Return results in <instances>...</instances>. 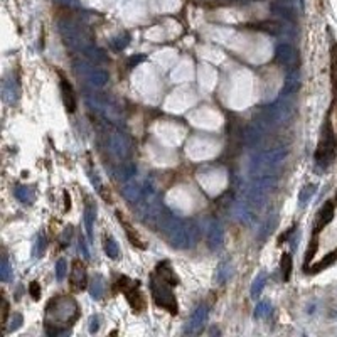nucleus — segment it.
Masks as SVG:
<instances>
[{
  "label": "nucleus",
  "mask_w": 337,
  "mask_h": 337,
  "mask_svg": "<svg viewBox=\"0 0 337 337\" xmlns=\"http://www.w3.org/2000/svg\"><path fill=\"white\" fill-rule=\"evenodd\" d=\"M65 209H66V211H67V209H69L71 207V199H69V194H67V193H65Z\"/></svg>",
  "instance_id": "obj_40"
},
{
  "label": "nucleus",
  "mask_w": 337,
  "mask_h": 337,
  "mask_svg": "<svg viewBox=\"0 0 337 337\" xmlns=\"http://www.w3.org/2000/svg\"><path fill=\"white\" fill-rule=\"evenodd\" d=\"M298 88H300V74H298V71L288 72L287 78H285L283 89H281L280 96H293V95H297Z\"/></svg>",
  "instance_id": "obj_13"
},
{
  "label": "nucleus",
  "mask_w": 337,
  "mask_h": 337,
  "mask_svg": "<svg viewBox=\"0 0 337 337\" xmlns=\"http://www.w3.org/2000/svg\"><path fill=\"white\" fill-rule=\"evenodd\" d=\"M336 153H337L336 132L331 122V115H327L322 127L321 140H319V145H317V152H315V160H317V164L327 167V165L332 164V160L336 159Z\"/></svg>",
  "instance_id": "obj_4"
},
{
  "label": "nucleus",
  "mask_w": 337,
  "mask_h": 337,
  "mask_svg": "<svg viewBox=\"0 0 337 337\" xmlns=\"http://www.w3.org/2000/svg\"><path fill=\"white\" fill-rule=\"evenodd\" d=\"M120 174H122L120 177L123 179V181H129V179H132L136 174V167H135L134 164H129V162H127V164L122 165Z\"/></svg>",
  "instance_id": "obj_31"
},
{
  "label": "nucleus",
  "mask_w": 337,
  "mask_h": 337,
  "mask_svg": "<svg viewBox=\"0 0 337 337\" xmlns=\"http://www.w3.org/2000/svg\"><path fill=\"white\" fill-rule=\"evenodd\" d=\"M280 268H281V276H283V281H288L290 276H292V270H293V262L290 253H283L280 260Z\"/></svg>",
  "instance_id": "obj_23"
},
{
  "label": "nucleus",
  "mask_w": 337,
  "mask_h": 337,
  "mask_svg": "<svg viewBox=\"0 0 337 337\" xmlns=\"http://www.w3.org/2000/svg\"><path fill=\"white\" fill-rule=\"evenodd\" d=\"M275 224H276V217H273L271 223H270V219H268L267 223L262 226V233H260V238H262V240H263V238H267V234H270L273 231Z\"/></svg>",
  "instance_id": "obj_33"
},
{
  "label": "nucleus",
  "mask_w": 337,
  "mask_h": 337,
  "mask_svg": "<svg viewBox=\"0 0 337 337\" xmlns=\"http://www.w3.org/2000/svg\"><path fill=\"white\" fill-rule=\"evenodd\" d=\"M100 329V317L98 315H93L91 319H89V334H95Z\"/></svg>",
  "instance_id": "obj_36"
},
{
  "label": "nucleus",
  "mask_w": 337,
  "mask_h": 337,
  "mask_svg": "<svg viewBox=\"0 0 337 337\" xmlns=\"http://www.w3.org/2000/svg\"><path fill=\"white\" fill-rule=\"evenodd\" d=\"M66 273H67V263H66V260L65 258H59L58 263H56V280L58 281H63V280H65V276H66Z\"/></svg>",
  "instance_id": "obj_30"
},
{
  "label": "nucleus",
  "mask_w": 337,
  "mask_h": 337,
  "mask_svg": "<svg viewBox=\"0 0 337 337\" xmlns=\"http://www.w3.org/2000/svg\"><path fill=\"white\" fill-rule=\"evenodd\" d=\"M2 93H3L5 101H8V103H14V101H17V98H19V84H17V81L3 79Z\"/></svg>",
  "instance_id": "obj_16"
},
{
  "label": "nucleus",
  "mask_w": 337,
  "mask_h": 337,
  "mask_svg": "<svg viewBox=\"0 0 337 337\" xmlns=\"http://www.w3.org/2000/svg\"><path fill=\"white\" fill-rule=\"evenodd\" d=\"M69 281H71V285H72V287H74V288H78V290L86 288V283H88L86 268H84V265L79 262V260H76V262H72V267H71V275H69Z\"/></svg>",
  "instance_id": "obj_11"
},
{
  "label": "nucleus",
  "mask_w": 337,
  "mask_h": 337,
  "mask_svg": "<svg viewBox=\"0 0 337 337\" xmlns=\"http://www.w3.org/2000/svg\"><path fill=\"white\" fill-rule=\"evenodd\" d=\"M332 219H334V202L327 201L321 209H319L317 216H315V221H314V236H317V234L321 233L322 229L326 228V226L329 224Z\"/></svg>",
  "instance_id": "obj_9"
},
{
  "label": "nucleus",
  "mask_w": 337,
  "mask_h": 337,
  "mask_svg": "<svg viewBox=\"0 0 337 337\" xmlns=\"http://www.w3.org/2000/svg\"><path fill=\"white\" fill-rule=\"evenodd\" d=\"M103 292H105V283H103V278H101L100 275L95 276L91 281V287H89V293H91V297L95 298V300H100L101 297H103Z\"/></svg>",
  "instance_id": "obj_26"
},
{
  "label": "nucleus",
  "mask_w": 337,
  "mask_h": 337,
  "mask_svg": "<svg viewBox=\"0 0 337 337\" xmlns=\"http://www.w3.org/2000/svg\"><path fill=\"white\" fill-rule=\"evenodd\" d=\"M103 246H105V253L108 255V258L117 260L118 257H120V246H118V243H117V240H115V238L106 236Z\"/></svg>",
  "instance_id": "obj_25"
},
{
  "label": "nucleus",
  "mask_w": 337,
  "mask_h": 337,
  "mask_svg": "<svg viewBox=\"0 0 337 337\" xmlns=\"http://www.w3.org/2000/svg\"><path fill=\"white\" fill-rule=\"evenodd\" d=\"M207 315H209V310H207V305H198L196 307V310L191 315L189 322H187V327H186V334H199L204 326L207 324Z\"/></svg>",
  "instance_id": "obj_7"
},
{
  "label": "nucleus",
  "mask_w": 337,
  "mask_h": 337,
  "mask_svg": "<svg viewBox=\"0 0 337 337\" xmlns=\"http://www.w3.org/2000/svg\"><path fill=\"white\" fill-rule=\"evenodd\" d=\"M95 214H96V206H93L91 202H86L84 206V228H86V234L89 241L93 240V223H95Z\"/></svg>",
  "instance_id": "obj_18"
},
{
  "label": "nucleus",
  "mask_w": 337,
  "mask_h": 337,
  "mask_svg": "<svg viewBox=\"0 0 337 337\" xmlns=\"http://www.w3.org/2000/svg\"><path fill=\"white\" fill-rule=\"evenodd\" d=\"M265 285H267V273L262 271V273H258V275L255 276L253 283H251V288H250L251 297L258 298L260 295H262V292H263V288H265Z\"/></svg>",
  "instance_id": "obj_22"
},
{
  "label": "nucleus",
  "mask_w": 337,
  "mask_h": 337,
  "mask_svg": "<svg viewBox=\"0 0 337 337\" xmlns=\"http://www.w3.org/2000/svg\"><path fill=\"white\" fill-rule=\"evenodd\" d=\"M7 317H8V302L5 298H2V326L7 324Z\"/></svg>",
  "instance_id": "obj_37"
},
{
  "label": "nucleus",
  "mask_w": 337,
  "mask_h": 337,
  "mask_svg": "<svg viewBox=\"0 0 337 337\" xmlns=\"http://www.w3.org/2000/svg\"><path fill=\"white\" fill-rule=\"evenodd\" d=\"M61 93H63V103H65L66 110L69 113L76 112V95L72 89L71 83L65 78H61Z\"/></svg>",
  "instance_id": "obj_12"
},
{
  "label": "nucleus",
  "mask_w": 337,
  "mask_h": 337,
  "mask_svg": "<svg viewBox=\"0 0 337 337\" xmlns=\"http://www.w3.org/2000/svg\"><path fill=\"white\" fill-rule=\"evenodd\" d=\"M79 317V305L72 297L61 295L53 298L46 307L44 324L46 332L49 336H61L66 334L67 327L78 321Z\"/></svg>",
  "instance_id": "obj_1"
},
{
  "label": "nucleus",
  "mask_w": 337,
  "mask_h": 337,
  "mask_svg": "<svg viewBox=\"0 0 337 337\" xmlns=\"http://www.w3.org/2000/svg\"><path fill=\"white\" fill-rule=\"evenodd\" d=\"M29 293H31V297L34 300H39L41 297V285L39 281H32L31 285H29Z\"/></svg>",
  "instance_id": "obj_34"
},
{
  "label": "nucleus",
  "mask_w": 337,
  "mask_h": 337,
  "mask_svg": "<svg viewBox=\"0 0 337 337\" xmlns=\"http://www.w3.org/2000/svg\"><path fill=\"white\" fill-rule=\"evenodd\" d=\"M79 250H81V253H83V257L84 258H89V250H88V243L84 241V238L81 236L79 238Z\"/></svg>",
  "instance_id": "obj_38"
},
{
  "label": "nucleus",
  "mask_w": 337,
  "mask_h": 337,
  "mask_svg": "<svg viewBox=\"0 0 337 337\" xmlns=\"http://www.w3.org/2000/svg\"><path fill=\"white\" fill-rule=\"evenodd\" d=\"M88 81L95 88H103L108 83V72L103 69H91L88 72Z\"/></svg>",
  "instance_id": "obj_21"
},
{
  "label": "nucleus",
  "mask_w": 337,
  "mask_h": 337,
  "mask_svg": "<svg viewBox=\"0 0 337 337\" xmlns=\"http://www.w3.org/2000/svg\"><path fill=\"white\" fill-rule=\"evenodd\" d=\"M265 132H267V127L263 125V123H260L257 118H255L253 122L246 125L245 134H243V142H245L246 147H250V148L258 147V145L262 143Z\"/></svg>",
  "instance_id": "obj_6"
},
{
  "label": "nucleus",
  "mask_w": 337,
  "mask_h": 337,
  "mask_svg": "<svg viewBox=\"0 0 337 337\" xmlns=\"http://www.w3.org/2000/svg\"><path fill=\"white\" fill-rule=\"evenodd\" d=\"M118 219H120V223L123 224V228H125V233H127V236H129V240H130L132 245H134V246H138V248H145V245L142 243V240L138 238V234H136V233L134 231V229H132V226H130L129 223H127L125 219H123L120 212H118Z\"/></svg>",
  "instance_id": "obj_24"
},
{
  "label": "nucleus",
  "mask_w": 337,
  "mask_h": 337,
  "mask_svg": "<svg viewBox=\"0 0 337 337\" xmlns=\"http://www.w3.org/2000/svg\"><path fill=\"white\" fill-rule=\"evenodd\" d=\"M334 204H337V193H336V202Z\"/></svg>",
  "instance_id": "obj_41"
},
{
  "label": "nucleus",
  "mask_w": 337,
  "mask_h": 337,
  "mask_svg": "<svg viewBox=\"0 0 337 337\" xmlns=\"http://www.w3.org/2000/svg\"><path fill=\"white\" fill-rule=\"evenodd\" d=\"M174 283L169 281L167 278L160 275V273L153 271L150 276V292H152V298L157 305L162 307V309L169 310L170 314H177V300L176 295L172 292Z\"/></svg>",
  "instance_id": "obj_2"
},
{
  "label": "nucleus",
  "mask_w": 337,
  "mask_h": 337,
  "mask_svg": "<svg viewBox=\"0 0 337 337\" xmlns=\"http://www.w3.org/2000/svg\"><path fill=\"white\" fill-rule=\"evenodd\" d=\"M14 196L22 204H32L36 201V191L31 186H17L14 191Z\"/></svg>",
  "instance_id": "obj_17"
},
{
  "label": "nucleus",
  "mask_w": 337,
  "mask_h": 337,
  "mask_svg": "<svg viewBox=\"0 0 337 337\" xmlns=\"http://www.w3.org/2000/svg\"><path fill=\"white\" fill-rule=\"evenodd\" d=\"M285 157H287V152H285L283 148H273V150L260 152L257 155L251 157L250 174L255 177L273 174V170L285 160Z\"/></svg>",
  "instance_id": "obj_3"
},
{
  "label": "nucleus",
  "mask_w": 337,
  "mask_h": 337,
  "mask_svg": "<svg viewBox=\"0 0 337 337\" xmlns=\"http://www.w3.org/2000/svg\"><path fill=\"white\" fill-rule=\"evenodd\" d=\"M317 193V186L315 184H307L300 189V193H298V206L304 209L307 204L312 201V198Z\"/></svg>",
  "instance_id": "obj_20"
},
{
  "label": "nucleus",
  "mask_w": 337,
  "mask_h": 337,
  "mask_svg": "<svg viewBox=\"0 0 337 337\" xmlns=\"http://www.w3.org/2000/svg\"><path fill=\"white\" fill-rule=\"evenodd\" d=\"M122 194H123V198H125L127 201L136 204L140 201V198H142V194H143V186L136 184V182H130V184H127L122 189Z\"/></svg>",
  "instance_id": "obj_15"
},
{
  "label": "nucleus",
  "mask_w": 337,
  "mask_h": 337,
  "mask_svg": "<svg viewBox=\"0 0 337 337\" xmlns=\"http://www.w3.org/2000/svg\"><path fill=\"white\" fill-rule=\"evenodd\" d=\"M224 243V229L219 221H211L207 226V245L211 250H219Z\"/></svg>",
  "instance_id": "obj_10"
},
{
  "label": "nucleus",
  "mask_w": 337,
  "mask_h": 337,
  "mask_svg": "<svg viewBox=\"0 0 337 337\" xmlns=\"http://www.w3.org/2000/svg\"><path fill=\"white\" fill-rule=\"evenodd\" d=\"M44 250H46V236L44 234H39L36 240V245H34V250H32L34 258H41V255L44 253Z\"/></svg>",
  "instance_id": "obj_29"
},
{
  "label": "nucleus",
  "mask_w": 337,
  "mask_h": 337,
  "mask_svg": "<svg viewBox=\"0 0 337 337\" xmlns=\"http://www.w3.org/2000/svg\"><path fill=\"white\" fill-rule=\"evenodd\" d=\"M10 273H12V270H10V263H8V260L3 257V260H2V267H0V280L2 281H7L8 278H10Z\"/></svg>",
  "instance_id": "obj_32"
},
{
  "label": "nucleus",
  "mask_w": 337,
  "mask_h": 337,
  "mask_svg": "<svg viewBox=\"0 0 337 337\" xmlns=\"http://www.w3.org/2000/svg\"><path fill=\"white\" fill-rule=\"evenodd\" d=\"M22 315L20 314H14V317H12V324H10V327H8V332H14L19 329L20 326H22Z\"/></svg>",
  "instance_id": "obj_35"
},
{
  "label": "nucleus",
  "mask_w": 337,
  "mask_h": 337,
  "mask_svg": "<svg viewBox=\"0 0 337 337\" xmlns=\"http://www.w3.org/2000/svg\"><path fill=\"white\" fill-rule=\"evenodd\" d=\"M231 263H228V262H223V263H219L216 268V275H214V281L217 285H223L226 283L229 278H231Z\"/></svg>",
  "instance_id": "obj_19"
},
{
  "label": "nucleus",
  "mask_w": 337,
  "mask_h": 337,
  "mask_svg": "<svg viewBox=\"0 0 337 337\" xmlns=\"http://www.w3.org/2000/svg\"><path fill=\"white\" fill-rule=\"evenodd\" d=\"M295 49L290 44H280L276 48V61L283 66H292L295 63Z\"/></svg>",
  "instance_id": "obj_14"
},
{
  "label": "nucleus",
  "mask_w": 337,
  "mask_h": 337,
  "mask_svg": "<svg viewBox=\"0 0 337 337\" xmlns=\"http://www.w3.org/2000/svg\"><path fill=\"white\" fill-rule=\"evenodd\" d=\"M336 260H337V250H336V251H332V253H329L324 260H321V262H319L317 265H315V267L312 268V273H317V271L324 270V268H327L329 265H332V263H334Z\"/></svg>",
  "instance_id": "obj_27"
},
{
  "label": "nucleus",
  "mask_w": 337,
  "mask_h": 337,
  "mask_svg": "<svg viewBox=\"0 0 337 337\" xmlns=\"http://www.w3.org/2000/svg\"><path fill=\"white\" fill-rule=\"evenodd\" d=\"M108 147H110V152L120 160L125 159L130 152L129 140H127V136L120 134V132H113V134L108 136Z\"/></svg>",
  "instance_id": "obj_8"
},
{
  "label": "nucleus",
  "mask_w": 337,
  "mask_h": 337,
  "mask_svg": "<svg viewBox=\"0 0 337 337\" xmlns=\"http://www.w3.org/2000/svg\"><path fill=\"white\" fill-rule=\"evenodd\" d=\"M271 314V305L268 302H260L255 307V319H265Z\"/></svg>",
  "instance_id": "obj_28"
},
{
  "label": "nucleus",
  "mask_w": 337,
  "mask_h": 337,
  "mask_svg": "<svg viewBox=\"0 0 337 337\" xmlns=\"http://www.w3.org/2000/svg\"><path fill=\"white\" fill-rule=\"evenodd\" d=\"M118 287H120V290L123 292V295L127 297V300H129L132 309H134L135 312H142L145 302H143L142 293H140L138 281H134V280L127 278V276H122V278L118 280Z\"/></svg>",
  "instance_id": "obj_5"
},
{
  "label": "nucleus",
  "mask_w": 337,
  "mask_h": 337,
  "mask_svg": "<svg viewBox=\"0 0 337 337\" xmlns=\"http://www.w3.org/2000/svg\"><path fill=\"white\" fill-rule=\"evenodd\" d=\"M142 59H143L142 56H138V58H132L130 61H129V67H134V66H136L140 61H142Z\"/></svg>",
  "instance_id": "obj_39"
}]
</instances>
